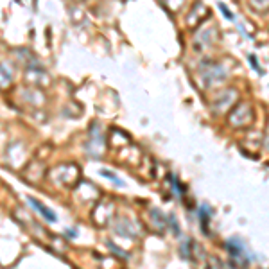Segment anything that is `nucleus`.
I'll return each mask as SVG.
<instances>
[{"label": "nucleus", "instance_id": "nucleus-9", "mask_svg": "<svg viewBox=\"0 0 269 269\" xmlns=\"http://www.w3.org/2000/svg\"><path fill=\"white\" fill-rule=\"evenodd\" d=\"M164 2H165V6H167V8H169L171 11H174V13L180 11L181 6L185 4V0H164Z\"/></svg>", "mask_w": 269, "mask_h": 269}, {"label": "nucleus", "instance_id": "nucleus-1", "mask_svg": "<svg viewBox=\"0 0 269 269\" xmlns=\"http://www.w3.org/2000/svg\"><path fill=\"white\" fill-rule=\"evenodd\" d=\"M52 180H56L61 185H74L79 180V171L74 164L60 165L52 171Z\"/></svg>", "mask_w": 269, "mask_h": 269}, {"label": "nucleus", "instance_id": "nucleus-8", "mask_svg": "<svg viewBox=\"0 0 269 269\" xmlns=\"http://www.w3.org/2000/svg\"><path fill=\"white\" fill-rule=\"evenodd\" d=\"M249 6L255 8L257 11H267L269 9V0H249Z\"/></svg>", "mask_w": 269, "mask_h": 269}, {"label": "nucleus", "instance_id": "nucleus-12", "mask_svg": "<svg viewBox=\"0 0 269 269\" xmlns=\"http://www.w3.org/2000/svg\"><path fill=\"white\" fill-rule=\"evenodd\" d=\"M108 246H110V249H112V251H115L117 257H121V258H126V257H128V255H126L124 251H122V249H119L115 244H112V242H108Z\"/></svg>", "mask_w": 269, "mask_h": 269}, {"label": "nucleus", "instance_id": "nucleus-5", "mask_svg": "<svg viewBox=\"0 0 269 269\" xmlns=\"http://www.w3.org/2000/svg\"><path fill=\"white\" fill-rule=\"evenodd\" d=\"M13 85V76L6 70L4 65H0V90H9Z\"/></svg>", "mask_w": 269, "mask_h": 269}, {"label": "nucleus", "instance_id": "nucleus-7", "mask_svg": "<svg viewBox=\"0 0 269 269\" xmlns=\"http://www.w3.org/2000/svg\"><path fill=\"white\" fill-rule=\"evenodd\" d=\"M248 113H251V110H249L248 104H241V106H239V108L232 113V115H237V117H239V121L235 122L233 126H246V124H248V122H246L244 119H242V115H248Z\"/></svg>", "mask_w": 269, "mask_h": 269}, {"label": "nucleus", "instance_id": "nucleus-11", "mask_svg": "<svg viewBox=\"0 0 269 269\" xmlns=\"http://www.w3.org/2000/svg\"><path fill=\"white\" fill-rule=\"evenodd\" d=\"M219 9H221V13H223V16H226V18H228V20H233V15H232V11H230L228 8H226L225 4H223V2H219Z\"/></svg>", "mask_w": 269, "mask_h": 269}, {"label": "nucleus", "instance_id": "nucleus-10", "mask_svg": "<svg viewBox=\"0 0 269 269\" xmlns=\"http://www.w3.org/2000/svg\"><path fill=\"white\" fill-rule=\"evenodd\" d=\"M102 176H106V178H110V180H113V183H115L117 187H122V185H124V183H122L121 180H119V178L115 176V174L108 173V171H102Z\"/></svg>", "mask_w": 269, "mask_h": 269}, {"label": "nucleus", "instance_id": "nucleus-13", "mask_svg": "<svg viewBox=\"0 0 269 269\" xmlns=\"http://www.w3.org/2000/svg\"><path fill=\"white\" fill-rule=\"evenodd\" d=\"M249 61H251V65H253V69L260 70V69H258V61H257V58H255V56H249Z\"/></svg>", "mask_w": 269, "mask_h": 269}, {"label": "nucleus", "instance_id": "nucleus-6", "mask_svg": "<svg viewBox=\"0 0 269 269\" xmlns=\"http://www.w3.org/2000/svg\"><path fill=\"white\" fill-rule=\"evenodd\" d=\"M226 249L230 251V255L232 257H242V244L239 241H235V239H232V241L226 242Z\"/></svg>", "mask_w": 269, "mask_h": 269}, {"label": "nucleus", "instance_id": "nucleus-3", "mask_svg": "<svg viewBox=\"0 0 269 269\" xmlns=\"http://www.w3.org/2000/svg\"><path fill=\"white\" fill-rule=\"evenodd\" d=\"M40 79L48 81V76L43 72L41 67H38V65H31V67L25 69V81H27V83H31V85H40Z\"/></svg>", "mask_w": 269, "mask_h": 269}, {"label": "nucleus", "instance_id": "nucleus-4", "mask_svg": "<svg viewBox=\"0 0 269 269\" xmlns=\"http://www.w3.org/2000/svg\"><path fill=\"white\" fill-rule=\"evenodd\" d=\"M29 203H31V205L34 206V208H36V212H40L41 216H43L45 219H47V221H50V223H56V221H58L56 213H54V212H50V210H48L47 206H45V205H41L40 201H36V199H34V197H29Z\"/></svg>", "mask_w": 269, "mask_h": 269}, {"label": "nucleus", "instance_id": "nucleus-2", "mask_svg": "<svg viewBox=\"0 0 269 269\" xmlns=\"http://www.w3.org/2000/svg\"><path fill=\"white\" fill-rule=\"evenodd\" d=\"M201 76H203V81H206V86H210V85L219 83V81L226 76V72H225V69H223L221 65L210 63L208 67H205V69L201 70Z\"/></svg>", "mask_w": 269, "mask_h": 269}]
</instances>
